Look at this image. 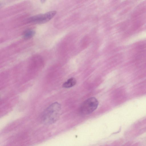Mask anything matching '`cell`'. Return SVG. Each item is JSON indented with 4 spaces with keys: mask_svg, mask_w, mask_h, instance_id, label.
Listing matches in <instances>:
<instances>
[{
    "mask_svg": "<svg viewBox=\"0 0 146 146\" xmlns=\"http://www.w3.org/2000/svg\"><path fill=\"white\" fill-rule=\"evenodd\" d=\"M61 110V105L58 102L52 103L42 113V119L43 123L50 124L55 122L59 117Z\"/></svg>",
    "mask_w": 146,
    "mask_h": 146,
    "instance_id": "cell-1",
    "label": "cell"
},
{
    "mask_svg": "<svg viewBox=\"0 0 146 146\" xmlns=\"http://www.w3.org/2000/svg\"><path fill=\"white\" fill-rule=\"evenodd\" d=\"M98 104V100L95 98H90L84 101L81 105L80 112L83 115L89 114L97 109Z\"/></svg>",
    "mask_w": 146,
    "mask_h": 146,
    "instance_id": "cell-2",
    "label": "cell"
},
{
    "mask_svg": "<svg viewBox=\"0 0 146 146\" xmlns=\"http://www.w3.org/2000/svg\"><path fill=\"white\" fill-rule=\"evenodd\" d=\"M56 13V11H52L44 14L36 15L29 18L28 21L30 23L35 24L45 23L51 20Z\"/></svg>",
    "mask_w": 146,
    "mask_h": 146,
    "instance_id": "cell-3",
    "label": "cell"
},
{
    "mask_svg": "<svg viewBox=\"0 0 146 146\" xmlns=\"http://www.w3.org/2000/svg\"><path fill=\"white\" fill-rule=\"evenodd\" d=\"M35 34V30L28 29L24 31L22 34L23 38L25 39H30L34 36Z\"/></svg>",
    "mask_w": 146,
    "mask_h": 146,
    "instance_id": "cell-4",
    "label": "cell"
},
{
    "mask_svg": "<svg viewBox=\"0 0 146 146\" xmlns=\"http://www.w3.org/2000/svg\"><path fill=\"white\" fill-rule=\"evenodd\" d=\"M76 83V81L75 78L72 77L64 82L62 85V87L66 88H70L75 85Z\"/></svg>",
    "mask_w": 146,
    "mask_h": 146,
    "instance_id": "cell-5",
    "label": "cell"
}]
</instances>
